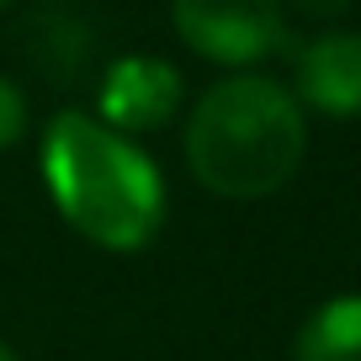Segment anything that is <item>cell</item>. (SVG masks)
Masks as SVG:
<instances>
[{"mask_svg": "<svg viewBox=\"0 0 361 361\" xmlns=\"http://www.w3.org/2000/svg\"><path fill=\"white\" fill-rule=\"evenodd\" d=\"M0 361H16V356H11V345H0Z\"/></svg>", "mask_w": 361, "mask_h": 361, "instance_id": "9", "label": "cell"}, {"mask_svg": "<svg viewBox=\"0 0 361 361\" xmlns=\"http://www.w3.org/2000/svg\"><path fill=\"white\" fill-rule=\"evenodd\" d=\"M6 6H11V0H0V11H6Z\"/></svg>", "mask_w": 361, "mask_h": 361, "instance_id": "10", "label": "cell"}, {"mask_svg": "<svg viewBox=\"0 0 361 361\" xmlns=\"http://www.w3.org/2000/svg\"><path fill=\"white\" fill-rule=\"evenodd\" d=\"M308 154L303 106L266 75H228L186 117V165L213 197L255 202L282 192Z\"/></svg>", "mask_w": 361, "mask_h": 361, "instance_id": "2", "label": "cell"}, {"mask_svg": "<svg viewBox=\"0 0 361 361\" xmlns=\"http://www.w3.org/2000/svg\"><path fill=\"white\" fill-rule=\"evenodd\" d=\"M293 361H361V293L329 298L298 329Z\"/></svg>", "mask_w": 361, "mask_h": 361, "instance_id": "6", "label": "cell"}, {"mask_svg": "<svg viewBox=\"0 0 361 361\" xmlns=\"http://www.w3.org/2000/svg\"><path fill=\"white\" fill-rule=\"evenodd\" d=\"M170 22L192 54L228 69H245L287 43L282 0H170Z\"/></svg>", "mask_w": 361, "mask_h": 361, "instance_id": "3", "label": "cell"}, {"mask_svg": "<svg viewBox=\"0 0 361 361\" xmlns=\"http://www.w3.org/2000/svg\"><path fill=\"white\" fill-rule=\"evenodd\" d=\"M176 106H180V75L154 54L117 59L102 80V123L123 138L165 128Z\"/></svg>", "mask_w": 361, "mask_h": 361, "instance_id": "4", "label": "cell"}, {"mask_svg": "<svg viewBox=\"0 0 361 361\" xmlns=\"http://www.w3.org/2000/svg\"><path fill=\"white\" fill-rule=\"evenodd\" d=\"M43 180L64 224L102 250L149 245L165 218V186L154 159L90 112H59L48 123Z\"/></svg>", "mask_w": 361, "mask_h": 361, "instance_id": "1", "label": "cell"}, {"mask_svg": "<svg viewBox=\"0 0 361 361\" xmlns=\"http://www.w3.org/2000/svg\"><path fill=\"white\" fill-rule=\"evenodd\" d=\"M22 133H27V102L11 80H0V149L22 144Z\"/></svg>", "mask_w": 361, "mask_h": 361, "instance_id": "7", "label": "cell"}, {"mask_svg": "<svg viewBox=\"0 0 361 361\" xmlns=\"http://www.w3.org/2000/svg\"><path fill=\"white\" fill-rule=\"evenodd\" d=\"M282 6H293V11L308 16V22H335V16H345L350 0H282Z\"/></svg>", "mask_w": 361, "mask_h": 361, "instance_id": "8", "label": "cell"}, {"mask_svg": "<svg viewBox=\"0 0 361 361\" xmlns=\"http://www.w3.org/2000/svg\"><path fill=\"white\" fill-rule=\"evenodd\" d=\"M293 96L324 117L361 112V32H319L293 54Z\"/></svg>", "mask_w": 361, "mask_h": 361, "instance_id": "5", "label": "cell"}]
</instances>
